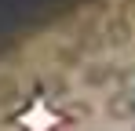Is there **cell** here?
<instances>
[{"label": "cell", "mask_w": 135, "mask_h": 131, "mask_svg": "<svg viewBox=\"0 0 135 131\" xmlns=\"http://www.w3.org/2000/svg\"><path fill=\"white\" fill-rule=\"evenodd\" d=\"M80 58H84V51H80L77 44H59V47H55V62L62 66V69H77Z\"/></svg>", "instance_id": "4"}, {"label": "cell", "mask_w": 135, "mask_h": 131, "mask_svg": "<svg viewBox=\"0 0 135 131\" xmlns=\"http://www.w3.org/2000/svg\"><path fill=\"white\" fill-rule=\"evenodd\" d=\"M106 117L110 120H132L135 117V95L132 91H113L106 98Z\"/></svg>", "instance_id": "3"}, {"label": "cell", "mask_w": 135, "mask_h": 131, "mask_svg": "<svg viewBox=\"0 0 135 131\" xmlns=\"http://www.w3.org/2000/svg\"><path fill=\"white\" fill-rule=\"evenodd\" d=\"M120 15L132 18V15H135V0H120Z\"/></svg>", "instance_id": "7"}, {"label": "cell", "mask_w": 135, "mask_h": 131, "mask_svg": "<svg viewBox=\"0 0 135 131\" xmlns=\"http://www.w3.org/2000/svg\"><path fill=\"white\" fill-rule=\"evenodd\" d=\"M117 80L124 84V91H132V95H135V69H132V66H128V69H120V77H117Z\"/></svg>", "instance_id": "6"}, {"label": "cell", "mask_w": 135, "mask_h": 131, "mask_svg": "<svg viewBox=\"0 0 135 131\" xmlns=\"http://www.w3.org/2000/svg\"><path fill=\"white\" fill-rule=\"evenodd\" d=\"M102 37H106V44L110 47H124V44L135 40V22L128 18V15H110L106 18V26H102Z\"/></svg>", "instance_id": "1"}, {"label": "cell", "mask_w": 135, "mask_h": 131, "mask_svg": "<svg viewBox=\"0 0 135 131\" xmlns=\"http://www.w3.org/2000/svg\"><path fill=\"white\" fill-rule=\"evenodd\" d=\"M120 77V66H113V62H91V66H84V73H80V80L88 87H106V84H113Z\"/></svg>", "instance_id": "2"}, {"label": "cell", "mask_w": 135, "mask_h": 131, "mask_svg": "<svg viewBox=\"0 0 135 131\" xmlns=\"http://www.w3.org/2000/svg\"><path fill=\"white\" fill-rule=\"evenodd\" d=\"M73 44H77L84 55H99V51L106 47V37H102L99 29H84V33H80V40H73Z\"/></svg>", "instance_id": "5"}]
</instances>
